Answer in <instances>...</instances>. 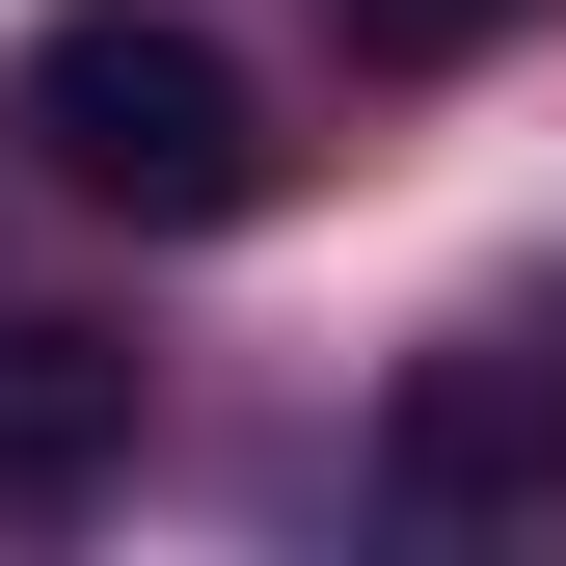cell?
<instances>
[{
  "label": "cell",
  "instance_id": "1",
  "mask_svg": "<svg viewBox=\"0 0 566 566\" xmlns=\"http://www.w3.org/2000/svg\"><path fill=\"white\" fill-rule=\"evenodd\" d=\"M0 135H28V189H82L135 243H243L270 217V82L189 0H54V28L0 54Z\"/></svg>",
  "mask_w": 566,
  "mask_h": 566
},
{
  "label": "cell",
  "instance_id": "2",
  "mask_svg": "<svg viewBox=\"0 0 566 566\" xmlns=\"http://www.w3.org/2000/svg\"><path fill=\"white\" fill-rule=\"evenodd\" d=\"M378 513H405V539H485V513H566V324H485V350H405V405H378Z\"/></svg>",
  "mask_w": 566,
  "mask_h": 566
},
{
  "label": "cell",
  "instance_id": "3",
  "mask_svg": "<svg viewBox=\"0 0 566 566\" xmlns=\"http://www.w3.org/2000/svg\"><path fill=\"white\" fill-rule=\"evenodd\" d=\"M108 485H135V350L108 324H0V539L108 513Z\"/></svg>",
  "mask_w": 566,
  "mask_h": 566
},
{
  "label": "cell",
  "instance_id": "4",
  "mask_svg": "<svg viewBox=\"0 0 566 566\" xmlns=\"http://www.w3.org/2000/svg\"><path fill=\"white\" fill-rule=\"evenodd\" d=\"M513 28V0H350V54H405V82H432V54H485Z\"/></svg>",
  "mask_w": 566,
  "mask_h": 566
}]
</instances>
